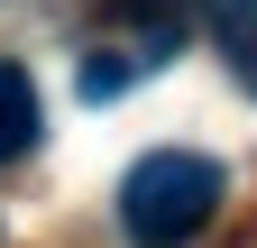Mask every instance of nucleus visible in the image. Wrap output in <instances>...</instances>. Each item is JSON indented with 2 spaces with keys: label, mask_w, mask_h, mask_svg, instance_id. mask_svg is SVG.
<instances>
[{
  "label": "nucleus",
  "mask_w": 257,
  "mask_h": 248,
  "mask_svg": "<svg viewBox=\"0 0 257 248\" xmlns=\"http://www.w3.org/2000/svg\"><path fill=\"white\" fill-rule=\"evenodd\" d=\"M220 193H230V175H220L211 157L156 147V157L128 166V184H119V230H128V248H184L220 211Z\"/></svg>",
  "instance_id": "1"
},
{
  "label": "nucleus",
  "mask_w": 257,
  "mask_h": 248,
  "mask_svg": "<svg viewBox=\"0 0 257 248\" xmlns=\"http://www.w3.org/2000/svg\"><path fill=\"white\" fill-rule=\"evenodd\" d=\"M46 110H37V83H28V65H0V166H19L28 147H37Z\"/></svg>",
  "instance_id": "2"
}]
</instances>
